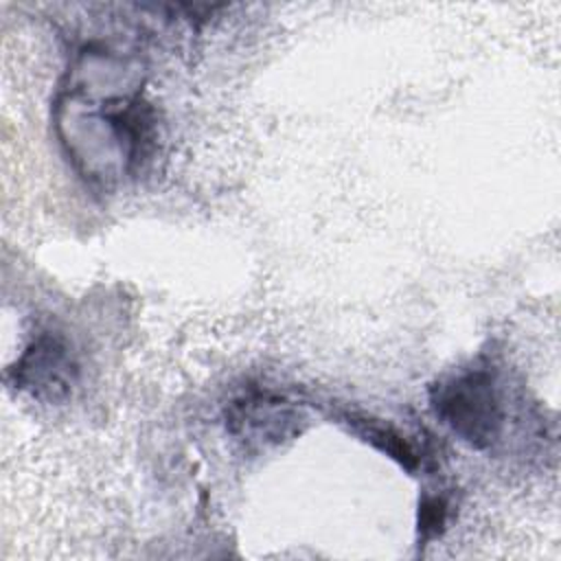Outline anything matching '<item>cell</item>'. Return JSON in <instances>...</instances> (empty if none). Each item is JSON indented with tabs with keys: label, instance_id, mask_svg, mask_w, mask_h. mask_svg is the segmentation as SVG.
Here are the masks:
<instances>
[{
	"label": "cell",
	"instance_id": "obj_4",
	"mask_svg": "<svg viewBox=\"0 0 561 561\" xmlns=\"http://www.w3.org/2000/svg\"><path fill=\"white\" fill-rule=\"evenodd\" d=\"M346 423L351 427L353 434H357L359 438H364L368 445H373L375 449L383 451L386 456H390L394 462H399L403 469L408 471H416L419 467H423L419 451L414 449V445L410 443V438L405 434H401L394 425H390L388 421L381 419H373V416H357L351 414L346 416Z\"/></svg>",
	"mask_w": 561,
	"mask_h": 561
},
{
	"label": "cell",
	"instance_id": "obj_3",
	"mask_svg": "<svg viewBox=\"0 0 561 561\" xmlns=\"http://www.w3.org/2000/svg\"><path fill=\"white\" fill-rule=\"evenodd\" d=\"M228 432L248 445H278L300 434L305 416L289 401L270 394L252 392L234 399L226 410Z\"/></svg>",
	"mask_w": 561,
	"mask_h": 561
},
{
	"label": "cell",
	"instance_id": "obj_5",
	"mask_svg": "<svg viewBox=\"0 0 561 561\" xmlns=\"http://www.w3.org/2000/svg\"><path fill=\"white\" fill-rule=\"evenodd\" d=\"M449 519V502L440 493H425L419 502V546H425L427 541L440 537L445 533Z\"/></svg>",
	"mask_w": 561,
	"mask_h": 561
},
{
	"label": "cell",
	"instance_id": "obj_1",
	"mask_svg": "<svg viewBox=\"0 0 561 561\" xmlns=\"http://www.w3.org/2000/svg\"><path fill=\"white\" fill-rule=\"evenodd\" d=\"M434 414L467 445L489 449L502 434L504 408L489 368H462L430 388Z\"/></svg>",
	"mask_w": 561,
	"mask_h": 561
},
{
	"label": "cell",
	"instance_id": "obj_2",
	"mask_svg": "<svg viewBox=\"0 0 561 561\" xmlns=\"http://www.w3.org/2000/svg\"><path fill=\"white\" fill-rule=\"evenodd\" d=\"M7 379L39 401L57 403L70 394L77 381V364L59 337L39 335L7 370Z\"/></svg>",
	"mask_w": 561,
	"mask_h": 561
}]
</instances>
